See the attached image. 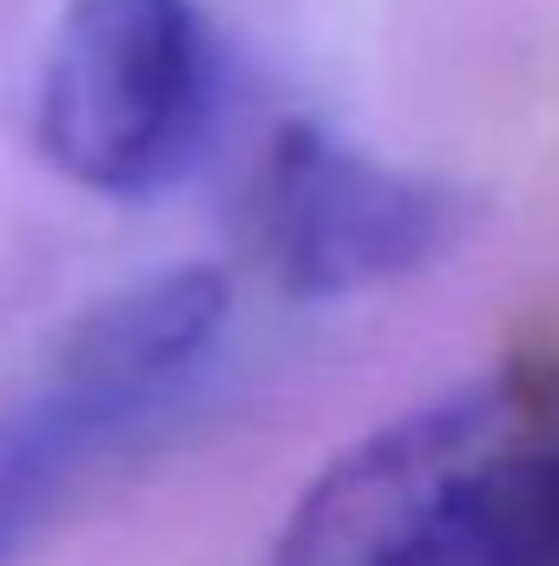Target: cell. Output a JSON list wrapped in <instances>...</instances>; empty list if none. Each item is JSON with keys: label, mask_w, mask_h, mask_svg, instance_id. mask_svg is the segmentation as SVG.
I'll return each mask as SVG.
<instances>
[{"label": "cell", "mask_w": 559, "mask_h": 566, "mask_svg": "<svg viewBox=\"0 0 559 566\" xmlns=\"http://www.w3.org/2000/svg\"><path fill=\"white\" fill-rule=\"evenodd\" d=\"M264 566H559V349L500 356L356 434Z\"/></svg>", "instance_id": "1"}, {"label": "cell", "mask_w": 559, "mask_h": 566, "mask_svg": "<svg viewBox=\"0 0 559 566\" xmlns=\"http://www.w3.org/2000/svg\"><path fill=\"white\" fill-rule=\"evenodd\" d=\"M231 323L224 271L178 264L99 296L46 349L27 402L0 422V554L126 434L211 363Z\"/></svg>", "instance_id": "2"}, {"label": "cell", "mask_w": 559, "mask_h": 566, "mask_svg": "<svg viewBox=\"0 0 559 566\" xmlns=\"http://www.w3.org/2000/svg\"><path fill=\"white\" fill-rule=\"evenodd\" d=\"M218 46L198 0H66L40 93V158L99 198H151L211 133Z\"/></svg>", "instance_id": "3"}, {"label": "cell", "mask_w": 559, "mask_h": 566, "mask_svg": "<svg viewBox=\"0 0 559 566\" xmlns=\"http://www.w3.org/2000/svg\"><path fill=\"white\" fill-rule=\"evenodd\" d=\"M474 224L447 178L389 165L316 119H289L257 165L251 231L271 277L303 303L362 296L441 264Z\"/></svg>", "instance_id": "4"}]
</instances>
